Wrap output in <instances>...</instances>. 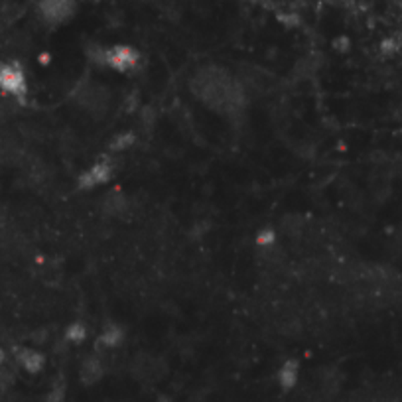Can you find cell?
<instances>
[{"label":"cell","instance_id":"5","mask_svg":"<svg viewBox=\"0 0 402 402\" xmlns=\"http://www.w3.org/2000/svg\"><path fill=\"white\" fill-rule=\"evenodd\" d=\"M26 75L22 67L16 63H6L0 66V89L6 91L10 95H24L26 93Z\"/></svg>","mask_w":402,"mask_h":402},{"label":"cell","instance_id":"12","mask_svg":"<svg viewBox=\"0 0 402 402\" xmlns=\"http://www.w3.org/2000/svg\"><path fill=\"white\" fill-rule=\"evenodd\" d=\"M66 337L67 341H71V343H83L87 339V327L83 324H71V326L67 327L66 331Z\"/></svg>","mask_w":402,"mask_h":402},{"label":"cell","instance_id":"2","mask_svg":"<svg viewBox=\"0 0 402 402\" xmlns=\"http://www.w3.org/2000/svg\"><path fill=\"white\" fill-rule=\"evenodd\" d=\"M93 61L101 66L111 67L115 71H133L134 67L140 63V54L130 46H111V48H95L93 49Z\"/></svg>","mask_w":402,"mask_h":402},{"label":"cell","instance_id":"11","mask_svg":"<svg viewBox=\"0 0 402 402\" xmlns=\"http://www.w3.org/2000/svg\"><path fill=\"white\" fill-rule=\"evenodd\" d=\"M123 339H125L123 327L109 326L103 329V334L99 337V345H103L106 349H113V347H118V345L123 343Z\"/></svg>","mask_w":402,"mask_h":402},{"label":"cell","instance_id":"7","mask_svg":"<svg viewBox=\"0 0 402 402\" xmlns=\"http://www.w3.org/2000/svg\"><path fill=\"white\" fill-rule=\"evenodd\" d=\"M105 361L99 355H89L79 367V379L83 384H95L105 377Z\"/></svg>","mask_w":402,"mask_h":402},{"label":"cell","instance_id":"9","mask_svg":"<svg viewBox=\"0 0 402 402\" xmlns=\"http://www.w3.org/2000/svg\"><path fill=\"white\" fill-rule=\"evenodd\" d=\"M16 359H18V365L26 371V373H32L36 374L39 373L42 369H44V365H46V359H44V355L36 351V349H20L18 355H16Z\"/></svg>","mask_w":402,"mask_h":402},{"label":"cell","instance_id":"8","mask_svg":"<svg viewBox=\"0 0 402 402\" xmlns=\"http://www.w3.org/2000/svg\"><path fill=\"white\" fill-rule=\"evenodd\" d=\"M105 87H99V85H87V89L81 91V99H79V105L87 109V111H91V113H95L97 109H105L109 105V101L105 99H99V97H105Z\"/></svg>","mask_w":402,"mask_h":402},{"label":"cell","instance_id":"4","mask_svg":"<svg viewBox=\"0 0 402 402\" xmlns=\"http://www.w3.org/2000/svg\"><path fill=\"white\" fill-rule=\"evenodd\" d=\"M130 373L134 374V379H140V381H158L166 373V367L158 357L136 355L130 365Z\"/></svg>","mask_w":402,"mask_h":402},{"label":"cell","instance_id":"18","mask_svg":"<svg viewBox=\"0 0 402 402\" xmlns=\"http://www.w3.org/2000/svg\"><path fill=\"white\" fill-rule=\"evenodd\" d=\"M2 361H4V353H2V349H0V365H2Z\"/></svg>","mask_w":402,"mask_h":402},{"label":"cell","instance_id":"14","mask_svg":"<svg viewBox=\"0 0 402 402\" xmlns=\"http://www.w3.org/2000/svg\"><path fill=\"white\" fill-rule=\"evenodd\" d=\"M46 402H66V389L63 386H54L46 396Z\"/></svg>","mask_w":402,"mask_h":402},{"label":"cell","instance_id":"15","mask_svg":"<svg viewBox=\"0 0 402 402\" xmlns=\"http://www.w3.org/2000/svg\"><path fill=\"white\" fill-rule=\"evenodd\" d=\"M128 144H133V134H121V136H116V140L113 142V148L121 150V148H126Z\"/></svg>","mask_w":402,"mask_h":402},{"label":"cell","instance_id":"10","mask_svg":"<svg viewBox=\"0 0 402 402\" xmlns=\"http://www.w3.org/2000/svg\"><path fill=\"white\" fill-rule=\"evenodd\" d=\"M298 371H300V367H298L294 359H288V361H284V365L280 367V371H278V383H280V386H282L284 391H290V389L296 386Z\"/></svg>","mask_w":402,"mask_h":402},{"label":"cell","instance_id":"3","mask_svg":"<svg viewBox=\"0 0 402 402\" xmlns=\"http://www.w3.org/2000/svg\"><path fill=\"white\" fill-rule=\"evenodd\" d=\"M38 12L46 24L59 26L75 16L77 0H38Z\"/></svg>","mask_w":402,"mask_h":402},{"label":"cell","instance_id":"6","mask_svg":"<svg viewBox=\"0 0 402 402\" xmlns=\"http://www.w3.org/2000/svg\"><path fill=\"white\" fill-rule=\"evenodd\" d=\"M111 178H113V166L109 162H99L79 176V188L81 190H93L97 185H103V183L109 182Z\"/></svg>","mask_w":402,"mask_h":402},{"label":"cell","instance_id":"17","mask_svg":"<svg viewBox=\"0 0 402 402\" xmlns=\"http://www.w3.org/2000/svg\"><path fill=\"white\" fill-rule=\"evenodd\" d=\"M190 402H205V396H201V394H195L190 398Z\"/></svg>","mask_w":402,"mask_h":402},{"label":"cell","instance_id":"13","mask_svg":"<svg viewBox=\"0 0 402 402\" xmlns=\"http://www.w3.org/2000/svg\"><path fill=\"white\" fill-rule=\"evenodd\" d=\"M274 240H276V233L272 229H262L259 235H257V245H259V247H264V249H267V247H272Z\"/></svg>","mask_w":402,"mask_h":402},{"label":"cell","instance_id":"1","mask_svg":"<svg viewBox=\"0 0 402 402\" xmlns=\"http://www.w3.org/2000/svg\"><path fill=\"white\" fill-rule=\"evenodd\" d=\"M192 93L211 111L237 116L245 111L247 95L237 79L221 67H205L192 79Z\"/></svg>","mask_w":402,"mask_h":402},{"label":"cell","instance_id":"16","mask_svg":"<svg viewBox=\"0 0 402 402\" xmlns=\"http://www.w3.org/2000/svg\"><path fill=\"white\" fill-rule=\"evenodd\" d=\"M156 402H173V398L172 396H168V394H160V396H158V401Z\"/></svg>","mask_w":402,"mask_h":402}]
</instances>
